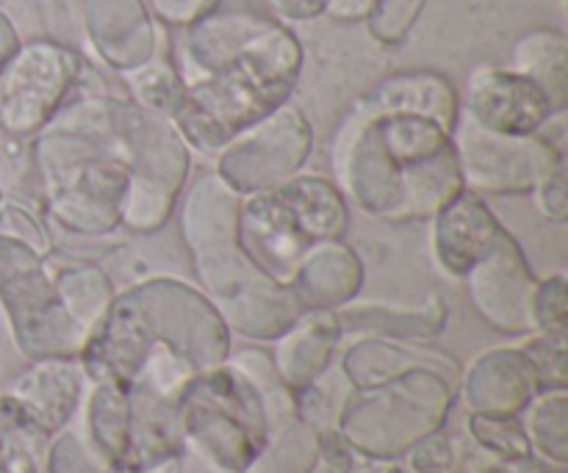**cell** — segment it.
Returning <instances> with one entry per match:
<instances>
[{"label":"cell","mask_w":568,"mask_h":473,"mask_svg":"<svg viewBox=\"0 0 568 473\" xmlns=\"http://www.w3.org/2000/svg\"><path fill=\"white\" fill-rule=\"evenodd\" d=\"M458 114V89L442 72L405 70L383 78L338 125L336 186L386 222L433 219L464 192L453 144Z\"/></svg>","instance_id":"1"},{"label":"cell","mask_w":568,"mask_h":473,"mask_svg":"<svg viewBox=\"0 0 568 473\" xmlns=\"http://www.w3.org/2000/svg\"><path fill=\"white\" fill-rule=\"evenodd\" d=\"M172 64L186 94L170 122L186 147L216 155L292 97L303 44L266 0H214L183 28Z\"/></svg>","instance_id":"2"},{"label":"cell","mask_w":568,"mask_h":473,"mask_svg":"<svg viewBox=\"0 0 568 473\" xmlns=\"http://www.w3.org/2000/svg\"><path fill=\"white\" fill-rule=\"evenodd\" d=\"M155 343L181 354L197 374L231 358V330L214 302L186 282L155 277L114 297L83 347V371L89 382L128 388Z\"/></svg>","instance_id":"3"},{"label":"cell","mask_w":568,"mask_h":473,"mask_svg":"<svg viewBox=\"0 0 568 473\" xmlns=\"http://www.w3.org/2000/svg\"><path fill=\"white\" fill-rule=\"evenodd\" d=\"M239 203L236 188L220 175H205L183 208V236L205 297L220 310L227 330L272 341L297 321L303 305L292 288L261 275L242 253L236 238Z\"/></svg>","instance_id":"4"},{"label":"cell","mask_w":568,"mask_h":473,"mask_svg":"<svg viewBox=\"0 0 568 473\" xmlns=\"http://www.w3.org/2000/svg\"><path fill=\"white\" fill-rule=\"evenodd\" d=\"M347 197L336 183L294 175L239 203L236 238L250 264L277 286H292L305 255L347 230Z\"/></svg>","instance_id":"5"},{"label":"cell","mask_w":568,"mask_h":473,"mask_svg":"<svg viewBox=\"0 0 568 473\" xmlns=\"http://www.w3.org/2000/svg\"><path fill=\"white\" fill-rule=\"evenodd\" d=\"M178 419V473H244L270 435L264 393L231 358L186 382Z\"/></svg>","instance_id":"6"},{"label":"cell","mask_w":568,"mask_h":473,"mask_svg":"<svg viewBox=\"0 0 568 473\" xmlns=\"http://www.w3.org/2000/svg\"><path fill=\"white\" fill-rule=\"evenodd\" d=\"M455 402V382L414 369L372 388H355L336 413V432L369 460H399L438 432Z\"/></svg>","instance_id":"7"},{"label":"cell","mask_w":568,"mask_h":473,"mask_svg":"<svg viewBox=\"0 0 568 473\" xmlns=\"http://www.w3.org/2000/svg\"><path fill=\"white\" fill-rule=\"evenodd\" d=\"M0 305L11 338L28 360L81 358L87 336L67 316L39 253L0 236Z\"/></svg>","instance_id":"8"},{"label":"cell","mask_w":568,"mask_h":473,"mask_svg":"<svg viewBox=\"0 0 568 473\" xmlns=\"http://www.w3.org/2000/svg\"><path fill=\"white\" fill-rule=\"evenodd\" d=\"M83 75V61L55 39H31L0 66V131L37 136Z\"/></svg>","instance_id":"9"},{"label":"cell","mask_w":568,"mask_h":473,"mask_svg":"<svg viewBox=\"0 0 568 473\" xmlns=\"http://www.w3.org/2000/svg\"><path fill=\"white\" fill-rule=\"evenodd\" d=\"M453 144L464 188L475 194H527L558 161L566 158L564 147L549 142L544 133H494L466 114H458Z\"/></svg>","instance_id":"10"},{"label":"cell","mask_w":568,"mask_h":473,"mask_svg":"<svg viewBox=\"0 0 568 473\" xmlns=\"http://www.w3.org/2000/svg\"><path fill=\"white\" fill-rule=\"evenodd\" d=\"M314 147V133L297 105L286 100L239 131L225 147L216 153V175L236 192H261L288 181L305 166Z\"/></svg>","instance_id":"11"},{"label":"cell","mask_w":568,"mask_h":473,"mask_svg":"<svg viewBox=\"0 0 568 473\" xmlns=\"http://www.w3.org/2000/svg\"><path fill=\"white\" fill-rule=\"evenodd\" d=\"M458 97L460 114L486 131L508 136H530L555 116L552 103L538 83L494 64L475 66Z\"/></svg>","instance_id":"12"},{"label":"cell","mask_w":568,"mask_h":473,"mask_svg":"<svg viewBox=\"0 0 568 473\" xmlns=\"http://www.w3.org/2000/svg\"><path fill=\"white\" fill-rule=\"evenodd\" d=\"M477 313L497 330L510 336L536 332L532 327V294L538 280L527 266L525 253L508 230L497 238L491 253L471 266L464 277Z\"/></svg>","instance_id":"13"},{"label":"cell","mask_w":568,"mask_h":473,"mask_svg":"<svg viewBox=\"0 0 568 473\" xmlns=\"http://www.w3.org/2000/svg\"><path fill=\"white\" fill-rule=\"evenodd\" d=\"M83 22L103 64L116 72L144 64L166 44L144 0H83Z\"/></svg>","instance_id":"14"},{"label":"cell","mask_w":568,"mask_h":473,"mask_svg":"<svg viewBox=\"0 0 568 473\" xmlns=\"http://www.w3.org/2000/svg\"><path fill=\"white\" fill-rule=\"evenodd\" d=\"M87 388L89 377L81 358H48L33 360L31 369L6 393L39 432L53 438L78 413Z\"/></svg>","instance_id":"15"},{"label":"cell","mask_w":568,"mask_h":473,"mask_svg":"<svg viewBox=\"0 0 568 473\" xmlns=\"http://www.w3.org/2000/svg\"><path fill=\"white\" fill-rule=\"evenodd\" d=\"M538 391H544L541 380L527 354L519 347H505L475 358L460 397L471 413L519 415Z\"/></svg>","instance_id":"16"},{"label":"cell","mask_w":568,"mask_h":473,"mask_svg":"<svg viewBox=\"0 0 568 473\" xmlns=\"http://www.w3.org/2000/svg\"><path fill=\"white\" fill-rule=\"evenodd\" d=\"M436 260L449 277L464 280L477 260L486 258L505 227L475 192H460L436 216Z\"/></svg>","instance_id":"17"},{"label":"cell","mask_w":568,"mask_h":473,"mask_svg":"<svg viewBox=\"0 0 568 473\" xmlns=\"http://www.w3.org/2000/svg\"><path fill=\"white\" fill-rule=\"evenodd\" d=\"M342 336L336 310H303L297 321L277 336L272 366L283 385L288 391H300L320 382Z\"/></svg>","instance_id":"18"},{"label":"cell","mask_w":568,"mask_h":473,"mask_svg":"<svg viewBox=\"0 0 568 473\" xmlns=\"http://www.w3.org/2000/svg\"><path fill=\"white\" fill-rule=\"evenodd\" d=\"M414 369H433L447 380H458L460 369L453 358L436 349H422L416 343H405L403 338L375 336L361 341L344 354V377L353 388H372L381 382L403 377Z\"/></svg>","instance_id":"19"},{"label":"cell","mask_w":568,"mask_h":473,"mask_svg":"<svg viewBox=\"0 0 568 473\" xmlns=\"http://www.w3.org/2000/svg\"><path fill=\"white\" fill-rule=\"evenodd\" d=\"M364 282V266L338 241H322L305 255L292 291L303 310H336L358 294Z\"/></svg>","instance_id":"20"},{"label":"cell","mask_w":568,"mask_h":473,"mask_svg":"<svg viewBox=\"0 0 568 473\" xmlns=\"http://www.w3.org/2000/svg\"><path fill=\"white\" fill-rule=\"evenodd\" d=\"M510 70L521 72L544 89L555 114H566L568 105V39L558 28H532L514 44Z\"/></svg>","instance_id":"21"},{"label":"cell","mask_w":568,"mask_h":473,"mask_svg":"<svg viewBox=\"0 0 568 473\" xmlns=\"http://www.w3.org/2000/svg\"><path fill=\"white\" fill-rule=\"evenodd\" d=\"M336 319L342 332H375L386 338H430L438 336L447 321V308L438 297H430L425 308H388V305H342L336 308Z\"/></svg>","instance_id":"22"},{"label":"cell","mask_w":568,"mask_h":473,"mask_svg":"<svg viewBox=\"0 0 568 473\" xmlns=\"http://www.w3.org/2000/svg\"><path fill=\"white\" fill-rule=\"evenodd\" d=\"M519 424L530 443L532 457L544 460L552 469L566 471L568 465V393L566 388L538 391L519 413Z\"/></svg>","instance_id":"23"},{"label":"cell","mask_w":568,"mask_h":473,"mask_svg":"<svg viewBox=\"0 0 568 473\" xmlns=\"http://www.w3.org/2000/svg\"><path fill=\"white\" fill-rule=\"evenodd\" d=\"M48 275L59 291L67 316L75 321L78 330L89 341L103 316L109 313L111 302H114L109 277L94 266H61V269H48Z\"/></svg>","instance_id":"24"},{"label":"cell","mask_w":568,"mask_h":473,"mask_svg":"<svg viewBox=\"0 0 568 473\" xmlns=\"http://www.w3.org/2000/svg\"><path fill=\"white\" fill-rule=\"evenodd\" d=\"M122 81L131 94V103L166 116V120H172V114L181 109L183 94H186L178 66L172 64V55L166 50H159L150 61L122 72Z\"/></svg>","instance_id":"25"},{"label":"cell","mask_w":568,"mask_h":473,"mask_svg":"<svg viewBox=\"0 0 568 473\" xmlns=\"http://www.w3.org/2000/svg\"><path fill=\"white\" fill-rule=\"evenodd\" d=\"M44 471L48 473H114L111 465L98 454V449L83 435L81 424L72 415L70 424L59 430L50 441L44 454Z\"/></svg>","instance_id":"26"},{"label":"cell","mask_w":568,"mask_h":473,"mask_svg":"<svg viewBox=\"0 0 568 473\" xmlns=\"http://www.w3.org/2000/svg\"><path fill=\"white\" fill-rule=\"evenodd\" d=\"M466 432L480 443L486 452L499 460L530 457V443L519 424V415H483L471 413L466 421Z\"/></svg>","instance_id":"27"},{"label":"cell","mask_w":568,"mask_h":473,"mask_svg":"<svg viewBox=\"0 0 568 473\" xmlns=\"http://www.w3.org/2000/svg\"><path fill=\"white\" fill-rule=\"evenodd\" d=\"M422 9H425V0H375L369 17H366V25L377 42L386 48H397L408 39Z\"/></svg>","instance_id":"28"},{"label":"cell","mask_w":568,"mask_h":473,"mask_svg":"<svg viewBox=\"0 0 568 473\" xmlns=\"http://www.w3.org/2000/svg\"><path fill=\"white\" fill-rule=\"evenodd\" d=\"M532 327L544 336L566 338L568 330V305H566V275L538 280L536 294H532Z\"/></svg>","instance_id":"29"},{"label":"cell","mask_w":568,"mask_h":473,"mask_svg":"<svg viewBox=\"0 0 568 473\" xmlns=\"http://www.w3.org/2000/svg\"><path fill=\"white\" fill-rule=\"evenodd\" d=\"M519 349L536 369L544 391L547 388H566V338L536 332Z\"/></svg>","instance_id":"30"},{"label":"cell","mask_w":568,"mask_h":473,"mask_svg":"<svg viewBox=\"0 0 568 473\" xmlns=\"http://www.w3.org/2000/svg\"><path fill=\"white\" fill-rule=\"evenodd\" d=\"M532 192H536L538 210H541V214L547 216L549 222H555V225H564L566 214H568L566 158L558 161V164H555L552 169H549L547 175L541 177V183H538V186L532 188Z\"/></svg>","instance_id":"31"},{"label":"cell","mask_w":568,"mask_h":473,"mask_svg":"<svg viewBox=\"0 0 568 473\" xmlns=\"http://www.w3.org/2000/svg\"><path fill=\"white\" fill-rule=\"evenodd\" d=\"M214 0H150V9L164 25L186 28L189 22L197 20Z\"/></svg>","instance_id":"32"},{"label":"cell","mask_w":568,"mask_h":473,"mask_svg":"<svg viewBox=\"0 0 568 473\" xmlns=\"http://www.w3.org/2000/svg\"><path fill=\"white\" fill-rule=\"evenodd\" d=\"M353 469V454H349V446L342 441L336 430L327 432L322 438V452L316 465L311 469V473H349Z\"/></svg>","instance_id":"33"},{"label":"cell","mask_w":568,"mask_h":473,"mask_svg":"<svg viewBox=\"0 0 568 473\" xmlns=\"http://www.w3.org/2000/svg\"><path fill=\"white\" fill-rule=\"evenodd\" d=\"M266 6L283 22H308L325 14L327 0H266Z\"/></svg>","instance_id":"34"},{"label":"cell","mask_w":568,"mask_h":473,"mask_svg":"<svg viewBox=\"0 0 568 473\" xmlns=\"http://www.w3.org/2000/svg\"><path fill=\"white\" fill-rule=\"evenodd\" d=\"M372 6H375V0H327L325 14L338 22H358L369 17Z\"/></svg>","instance_id":"35"},{"label":"cell","mask_w":568,"mask_h":473,"mask_svg":"<svg viewBox=\"0 0 568 473\" xmlns=\"http://www.w3.org/2000/svg\"><path fill=\"white\" fill-rule=\"evenodd\" d=\"M20 48V37H17V28L9 17L0 11V66L11 59V53Z\"/></svg>","instance_id":"36"},{"label":"cell","mask_w":568,"mask_h":473,"mask_svg":"<svg viewBox=\"0 0 568 473\" xmlns=\"http://www.w3.org/2000/svg\"><path fill=\"white\" fill-rule=\"evenodd\" d=\"M364 473H416V471H410L405 463H394V460H375V465H369Z\"/></svg>","instance_id":"37"},{"label":"cell","mask_w":568,"mask_h":473,"mask_svg":"<svg viewBox=\"0 0 568 473\" xmlns=\"http://www.w3.org/2000/svg\"><path fill=\"white\" fill-rule=\"evenodd\" d=\"M0 473H11V469H9V454H6L3 441H0Z\"/></svg>","instance_id":"38"},{"label":"cell","mask_w":568,"mask_h":473,"mask_svg":"<svg viewBox=\"0 0 568 473\" xmlns=\"http://www.w3.org/2000/svg\"><path fill=\"white\" fill-rule=\"evenodd\" d=\"M0 203H3V188H0Z\"/></svg>","instance_id":"39"}]
</instances>
